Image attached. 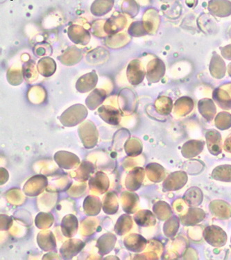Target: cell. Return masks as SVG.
<instances>
[{
    "label": "cell",
    "instance_id": "6da1fadb",
    "mask_svg": "<svg viewBox=\"0 0 231 260\" xmlns=\"http://www.w3.org/2000/svg\"><path fill=\"white\" fill-rule=\"evenodd\" d=\"M88 115L86 106L77 104L66 109L59 117V120L64 126L74 127L83 122Z\"/></svg>",
    "mask_w": 231,
    "mask_h": 260
},
{
    "label": "cell",
    "instance_id": "7a4b0ae2",
    "mask_svg": "<svg viewBox=\"0 0 231 260\" xmlns=\"http://www.w3.org/2000/svg\"><path fill=\"white\" fill-rule=\"evenodd\" d=\"M78 134L86 149H92L97 144L99 134L95 124L92 121L87 120L83 122L79 127Z\"/></svg>",
    "mask_w": 231,
    "mask_h": 260
},
{
    "label": "cell",
    "instance_id": "3957f363",
    "mask_svg": "<svg viewBox=\"0 0 231 260\" xmlns=\"http://www.w3.org/2000/svg\"><path fill=\"white\" fill-rule=\"evenodd\" d=\"M203 237L208 244L215 248H221L226 244V233L218 225H211L204 229Z\"/></svg>",
    "mask_w": 231,
    "mask_h": 260
},
{
    "label": "cell",
    "instance_id": "277c9868",
    "mask_svg": "<svg viewBox=\"0 0 231 260\" xmlns=\"http://www.w3.org/2000/svg\"><path fill=\"white\" fill-rule=\"evenodd\" d=\"M48 185L46 176L36 175L29 178L24 185L23 190L26 196L37 197L43 192Z\"/></svg>",
    "mask_w": 231,
    "mask_h": 260
},
{
    "label": "cell",
    "instance_id": "5b68a950",
    "mask_svg": "<svg viewBox=\"0 0 231 260\" xmlns=\"http://www.w3.org/2000/svg\"><path fill=\"white\" fill-rule=\"evenodd\" d=\"M187 175L186 173L179 171L172 173L164 180L162 187L164 191H177L183 188L187 183Z\"/></svg>",
    "mask_w": 231,
    "mask_h": 260
},
{
    "label": "cell",
    "instance_id": "8992f818",
    "mask_svg": "<svg viewBox=\"0 0 231 260\" xmlns=\"http://www.w3.org/2000/svg\"><path fill=\"white\" fill-rule=\"evenodd\" d=\"M86 246L85 242L78 239H69L64 242L60 248V255L62 259H72L78 255Z\"/></svg>",
    "mask_w": 231,
    "mask_h": 260
},
{
    "label": "cell",
    "instance_id": "52a82bcc",
    "mask_svg": "<svg viewBox=\"0 0 231 260\" xmlns=\"http://www.w3.org/2000/svg\"><path fill=\"white\" fill-rule=\"evenodd\" d=\"M54 159L59 168L64 170H72L80 164V159L75 153L60 151L55 153Z\"/></svg>",
    "mask_w": 231,
    "mask_h": 260
},
{
    "label": "cell",
    "instance_id": "ba28073f",
    "mask_svg": "<svg viewBox=\"0 0 231 260\" xmlns=\"http://www.w3.org/2000/svg\"><path fill=\"white\" fill-rule=\"evenodd\" d=\"M68 37L75 44L86 45L90 41V34L88 30L79 25H71L68 28Z\"/></svg>",
    "mask_w": 231,
    "mask_h": 260
},
{
    "label": "cell",
    "instance_id": "9c48e42d",
    "mask_svg": "<svg viewBox=\"0 0 231 260\" xmlns=\"http://www.w3.org/2000/svg\"><path fill=\"white\" fill-rule=\"evenodd\" d=\"M98 82V75L95 70L79 78L76 83V89L80 93H86L93 90Z\"/></svg>",
    "mask_w": 231,
    "mask_h": 260
},
{
    "label": "cell",
    "instance_id": "30bf717a",
    "mask_svg": "<svg viewBox=\"0 0 231 260\" xmlns=\"http://www.w3.org/2000/svg\"><path fill=\"white\" fill-rule=\"evenodd\" d=\"M126 76L128 81L131 85L140 84L143 81L145 71L139 60H134L129 62L126 70Z\"/></svg>",
    "mask_w": 231,
    "mask_h": 260
},
{
    "label": "cell",
    "instance_id": "8fae6325",
    "mask_svg": "<svg viewBox=\"0 0 231 260\" xmlns=\"http://www.w3.org/2000/svg\"><path fill=\"white\" fill-rule=\"evenodd\" d=\"M88 185L91 191L103 194L109 189L110 181L107 174L102 172H98L93 177L90 178Z\"/></svg>",
    "mask_w": 231,
    "mask_h": 260
},
{
    "label": "cell",
    "instance_id": "7c38bea8",
    "mask_svg": "<svg viewBox=\"0 0 231 260\" xmlns=\"http://www.w3.org/2000/svg\"><path fill=\"white\" fill-rule=\"evenodd\" d=\"M145 177V170L142 168L133 169L126 176L125 185L130 191H137L141 188Z\"/></svg>",
    "mask_w": 231,
    "mask_h": 260
},
{
    "label": "cell",
    "instance_id": "4fadbf2b",
    "mask_svg": "<svg viewBox=\"0 0 231 260\" xmlns=\"http://www.w3.org/2000/svg\"><path fill=\"white\" fill-rule=\"evenodd\" d=\"M98 114L102 120L111 125H118L121 121V113L117 108L111 106L104 105L98 109Z\"/></svg>",
    "mask_w": 231,
    "mask_h": 260
},
{
    "label": "cell",
    "instance_id": "5bb4252c",
    "mask_svg": "<svg viewBox=\"0 0 231 260\" xmlns=\"http://www.w3.org/2000/svg\"><path fill=\"white\" fill-rule=\"evenodd\" d=\"M60 229L62 235L68 238H72L77 234L79 229V221L74 214H68L62 218Z\"/></svg>",
    "mask_w": 231,
    "mask_h": 260
},
{
    "label": "cell",
    "instance_id": "9a60e30c",
    "mask_svg": "<svg viewBox=\"0 0 231 260\" xmlns=\"http://www.w3.org/2000/svg\"><path fill=\"white\" fill-rule=\"evenodd\" d=\"M205 217V212L202 209L191 208L184 216L180 218V221L185 226H190L201 223Z\"/></svg>",
    "mask_w": 231,
    "mask_h": 260
},
{
    "label": "cell",
    "instance_id": "2e32d148",
    "mask_svg": "<svg viewBox=\"0 0 231 260\" xmlns=\"http://www.w3.org/2000/svg\"><path fill=\"white\" fill-rule=\"evenodd\" d=\"M117 237L111 233H105L98 239L96 248L99 250L100 255H106L110 253L115 248Z\"/></svg>",
    "mask_w": 231,
    "mask_h": 260
},
{
    "label": "cell",
    "instance_id": "e0dca14e",
    "mask_svg": "<svg viewBox=\"0 0 231 260\" xmlns=\"http://www.w3.org/2000/svg\"><path fill=\"white\" fill-rule=\"evenodd\" d=\"M38 245L44 251H56V237L52 231H42L38 234Z\"/></svg>",
    "mask_w": 231,
    "mask_h": 260
},
{
    "label": "cell",
    "instance_id": "ac0fdd59",
    "mask_svg": "<svg viewBox=\"0 0 231 260\" xmlns=\"http://www.w3.org/2000/svg\"><path fill=\"white\" fill-rule=\"evenodd\" d=\"M208 151L212 155L217 156L222 151L221 136L217 131L211 130L206 135Z\"/></svg>",
    "mask_w": 231,
    "mask_h": 260
},
{
    "label": "cell",
    "instance_id": "d6986e66",
    "mask_svg": "<svg viewBox=\"0 0 231 260\" xmlns=\"http://www.w3.org/2000/svg\"><path fill=\"white\" fill-rule=\"evenodd\" d=\"M147 241L145 237L138 234L128 235L124 240V246L126 249L134 252L143 251L147 246Z\"/></svg>",
    "mask_w": 231,
    "mask_h": 260
},
{
    "label": "cell",
    "instance_id": "ffe728a7",
    "mask_svg": "<svg viewBox=\"0 0 231 260\" xmlns=\"http://www.w3.org/2000/svg\"><path fill=\"white\" fill-rule=\"evenodd\" d=\"M205 142L200 140H190L183 144L181 149L182 155L185 158L190 159L197 156L204 150Z\"/></svg>",
    "mask_w": 231,
    "mask_h": 260
},
{
    "label": "cell",
    "instance_id": "44dd1931",
    "mask_svg": "<svg viewBox=\"0 0 231 260\" xmlns=\"http://www.w3.org/2000/svg\"><path fill=\"white\" fill-rule=\"evenodd\" d=\"M83 54L81 49L78 47L72 46L68 47L61 56L58 57V59L65 66H72L78 63L82 59Z\"/></svg>",
    "mask_w": 231,
    "mask_h": 260
},
{
    "label": "cell",
    "instance_id": "7402d4cb",
    "mask_svg": "<svg viewBox=\"0 0 231 260\" xmlns=\"http://www.w3.org/2000/svg\"><path fill=\"white\" fill-rule=\"evenodd\" d=\"M126 18L124 16H113L108 19L104 26V31L109 35H114L122 31L126 25Z\"/></svg>",
    "mask_w": 231,
    "mask_h": 260
},
{
    "label": "cell",
    "instance_id": "603a6c76",
    "mask_svg": "<svg viewBox=\"0 0 231 260\" xmlns=\"http://www.w3.org/2000/svg\"><path fill=\"white\" fill-rule=\"evenodd\" d=\"M83 208L87 216H97L101 212L102 208L101 199L99 197L91 195L86 197L83 201Z\"/></svg>",
    "mask_w": 231,
    "mask_h": 260
},
{
    "label": "cell",
    "instance_id": "cb8c5ba5",
    "mask_svg": "<svg viewBox=\"0 0 231 260\" xmlns=\"http://www.w3.org/2000/svg\"><path fill=\"white\" fill-rule=\"evenodd\" d=\"M115 0H95L91 5L90 11L96 17L105 16L113 9Z\"/></svg>",
    "mask_w": 231,
    "mask_h": 260
},
{
    "label": "cell",
    "instance_id": "d4e9b609",
    "mask_svg": "<svg viewBox=\"0 0 231 260\" xmlns=\"http://www.w3.org/2000/svg\"><path fill=\"white\" fill-rule=\"evenodd\" d=\"M107 96V93L103 89L96 88L88 96L86 100L87 107L94 111L99 107Z\"/></svg>",
    "mask_w": 231,
    "mask_h": 260
},
{
    "label": "cell",
    "instance_id": "484cf974",
    "mask_svg": "<svg viewBox=\"0 0 231 260\" xmlns=\"http://www.w3.org/2000/svg\"><path fill=\"white\" fill-rule=\"evenodd\" d=\"M37 69L44 77H50L56 70V63L50 57H45L38 62Z\"/></svg>",
    "mask_w": 231,
    "mask_h": 260
},
{
    "label": "cell",
    "instance_id": "4316f807",
    "mask_svg": "<svg viewBox=\"0 0 231 260\" xmlns=\"http://www.w3.org/2000/svg\"><path fill=\"white\" fill-rule=\"evenodd\" d=\"M134 221L141 227H150L156 223L154 214L150 210H141L134 216Z\"/></svg>",
    "mask_w": 231,
    "mask_h": 260
},
{
    "label": "cell",
    "instance_id": "83f0119b",
    "mask_svg": "<svg viewBox=\"0 0 231 260\" xmlns=\"http://www.w3.org/2000/svg\"><path fill=\"white\" fill-rule=\"evenodd\" d=\"M122 208L127 214L135 212V209L139 202V197L135 193L124 191L122 193Z\"/></svg>",
    "mask_w": 231,
    "mask_h": 260
},
{
    "label": "cell",
    "instance_id": "f1b7e54d",
    "mask_svg": "<svg viewBox=\"0 0 231 260\" xmlns=\"http://www.w3.org/2000/svg\"><path fill=\"white\" fill-rule=\"evenodd\" d=\"M102 208L104 213L113 215L118 211L119 204L116 194L113 192H109L104 197Z\"/></svg>",
    "mask_w": 231,
    "mask_h": 260
},
{
    "label": "cell",
    "instance_id": "f546056e",
    "mask_svg": "<svg viewBox=\"0 0 231 260\" xmlns=\"http://www.w3.org/2000/svg\"><path fill=\"white\" fill-rule=\"evenodd\" d=\"M203 193L199 187H192L185 193L183 199L190 207H197L203 201Z\"/></svg>",
    "mask_w": 231,
    "mask_h": 260
},
{
    "label": "cell",
    "instance_id": "4dcf8cb0",
    "mask_svg": "<svg viewBox=\"0 0 231 260\" xmlns=\"http://www.w3.org/2000/svg\"><path fill=\"white\" fill-rule=\"evenodd\" d=\"M211 176L217 181L231 183V165H222L216 167L212 172Z\"/></svg>",
    "mask_w": 231,
    "mask_h": 260
},
{
    "label": "cell",
    "instance_id": "1f68e13d",
    "mask_svg": "<svg viewBox=\"0 0 231 260\" xmlns=\"http://www.w3.org/2000/svg\"><path fill=\"white\" fill-rule=\"evenodd\" d=\"M132 225L131 217L128 214H122L117 219L116 224L115 225V232L117 235L122 236L131 229Z\"/></svg>",
    "mask_w": 231,
    "mask_h": 260
},
{
    "label": "cell",
    "instance_id": "d6a6232c",
    "mask_svg": "<svg viewBox=\"0 0 231 260\" xmlns=\"http://www.w3.org/2000/svg\"><path fill=\"white\" fill-rule=\"evenodd\" d=\"M94 170H95V168L92 163L88 162V161H83L79 165V168L77 171L76 180L81 182L86 181L91 178V174H93Z\"/></svg>",
    "mask_w": 231,
    "mask_h": 260
},
{
    "label": "cell",
    "instance_id": "836d02e7",
    "mask_svg": "<svg viewBox=\"0 0 231 260\" xmlns=\"http://www.w3.org/2000/svg\"><path fill=\"white\" fill-rule=\"evenodd\" d=\"M124 149L128 156H137L143 151V144L137 138H133L126 142Z\"/></svg>",
    "mask_w": 231,
    "mask_h": 260
},
{
    "label": "cell",
    "instance_id": "e575fe53",
    "mask_svg": "<svg viewBox=\"0 0 231 260\" xmlns=\"http://www.w3.org/2000/svg\"><path fill=\"white\" fill-rule=\"evenodd\" d=\"M54 218L52 213L40 212L35 219L36 225L39 229H49L54 223Z\"/></svg>",
    "mask_w": 231,
    "mask_h": 260
},
{
    "label": "cell",
    "instance_id": "d590c367",
    "mask_svg": "<svg viewBox=\"0 0 231 260\" xmlns=\"http://www.w3.org/2000/svg\"><path fill=\"white\" fill-rule=\"evenodd\" d=\"M180 223V219L178 218L177 216H172L171 218H170L168 220L164 223V225H169L170 229L168 230V231H166L164 233V235H166L168 237H172L174 236L176 234H177L178 230L179 229H176V228H172L174 226H179Z\"/></svg>",
    "mask_w": 231,
    "mask_h": 260
},
{
    "label": "cell",
    "instance_id": "8d00e7d4",
    "mask_svg": "<svg viewBox=\"0 0 231 260\" xmlns=\"http://www.w3.org/2000/svg\"><path fill=\"white\" fill-rule=\"evenodd\" d=\"M11 74L14 75V77L12 75H7V79H8L9 82L13 85H18L21 84L22 83V75L21 74V72L19 70H9Z\"/></svg>",
    "mask_w": 231,
    "mask_h": 260
},
{
    "label": "cell",
    "instance_id": "74e56055",
    "mask_svg": "<svg viewBox=\"0 0 231 260\" xmlns=\"http://www.w3.org/2000/svg\"><path fill=\"white\" fill-rule=\"evenodd\" d=\"M13 221L9 216L1 214V231H7L10 229L12 225Z\"/></svg>",
    "mask_w": 231,
    "mask_h": 260
},
{
    "label": "cell",
    "instance_id": "f35d334b",
    "mask_svg": "<svg viewBox=\"0 0 231 260\" xmlns=\"http://www.w3.org/2000/svg\"><path fill=\"white\" fill-rule=\"evenodd\" d=\"M223 149L226 152L231 153V136L228 137L223 144Z\"/></svg>",
    "mask_w": 231,
    "mask_h": 260
},
{
    "label": "cell",
    "instance_id": "ab89813d",
    "mask_svg": "<svg viewBox=\"0 0 231 260\" xmlns=\"http://www.w3.org/2000/svg\"><path fill=\"white\" fill-rule=\"evenodd\" d=\"M230 243H231V238H230Z\"/></svg>",
    "mask_w": 231,
    "mask_h": 260
}]
</instances>
